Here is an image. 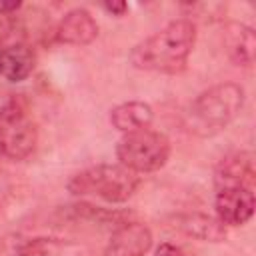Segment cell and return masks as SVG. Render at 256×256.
<instances>
[{"instance_id": "6da1fadb", "label": "cell", "mask_w": 256, "mask_h": 256, "mask_svg": "<svg viewBox=\"0 0 256 256\" xmlns=\"http://www.w3.org/2000/svg\"><path fill=\"white\" fill-rule=\"evenodd\" d=\"M196 44V26L188 18L168 22L164 28L136 44L130 52V62L148 72L178 74L186 68V62Z\"/></svg>"}, {"instance_id": "7a4b0ae2", "label": "cell", "mask_w": 256, "mask_h": 256, "mask_svg": "<svg viewBox=\"0 0 256 256\" xmlns=\"http://www.w3.org/2000/svg\"><path fill=\"white\" fill-rule=\"evenodd\" d=\"M244 106V88L236 82L214 84L200 92L186 110L184 124L188 132L200 138L220 134L240 114Z\"/></svg>"}, {"instance_id": "3957f363", "label": "cell", "mask_w": 256, "mask_h": 256, "mask_svg": "<svg viewBox=\"0 0 256 256\" xmlns=\"http://www.w3.org/2000/svg\"><path fill=\"white\" fill-rule=\"evenodd\" d=\"M140 176L122 164H96L70 176L66 188L74 196H90L110 204H122L134 196Z\"/></svg>"}, {"instance_id": "277c9868", "label": "cell", "mask_w": 256, "mask_h": 256, "mask_svg": "<svg viewBox=\"0 0 256 256\" xmlns=\"http://www.w3.org/2000/svg\"><path fill=\"white\" fill-rule=\"evenodd\" d=\"M170 140L166 134L142 128L124 134L116 144L118 164L132 170L134 174H146L160 170L170 158Z\"/></svg>"}, {"instance_id": "5b68a950", "label": "cell", "mask_w": 256, "mask_h": 256, "mask_svg": "<svg viewBox=\"0 0 256 256\" xmlns=\"http://www.w3.org/2000/svg\"><path fill=\"white\" fill-rule=\"evenodd\" d=\"M38 144L36 122L22 98H10L0 106V154L8 160H26Z\"/></svg>"}, {"instance_id": "8992f818", "label": "cell", "mask_w": 256, "mask_h": 256, "mask_svg": "<svg viewBox=\"0 0 256 256\" xmlns=\"http://www.w3.org/2000/svg\"><path fill=\"white\" fill-rule=\"evenodd\" d=\"M256 196L254 188L248 186H226L216 188L214 212L224 226H242L254 216Z\"/></svg>"}, {"instance_id": "52a82bcc", "label": "cell", "mask_w": 256, "mask_h": 256, "mask_svg": "<svg viewBox=\"0 0 256 256\" xmlns=\"http://www.w3.org/2000/svg\"><path fill=\"white\" fill-rule=\"evenodd\" d=\"M0 256H88V248L66 238L34 236L6 242L0 248Z\"/></svg>"}, {"instance_id": "ba28073f", "label": "cell", "mask_w": 256, "mask_h": 256, "mask_svg": "<svg viewBox=\"0 0 256 256\" xmlns=\"http://www.w3.org/2000/svg\"><path fill=\"white\" fill-rule=\"evenodd\" d=\"M152 248V232L146 224L130 220L114 228L104 256H144Z\"/></svg>"}, {"instance_id": "9c48e42d", "label": "cell", "mask_w": 256, "mask_h": 256, "mask_svg": "<svg viewBox=\"0 0 256 256\" xmlns=\"http://www.w3.org/2000/svg\"><path fill=\"white\" fill-rule=\"evenodd\" d=\"M254 184H256L254 156L248 150L230 152L218 162L214 170V188H226V186L254 188Z\"/></svg>"}, {"instance_id": "30bf717a", "label": "cell", "mask_w": 256, "mask_h": 256, "mask_svg": "<svg viewBox=\"0 0 256 256\" xmlns=\"http://www.w3.org/2000/svg\"><path fill=\"white\" fill-rule=\"evenodd\" d=\"M56 40L70 46H86L98 36V22L86 8H74L66 12L56 26Z\"/></svg>"}, {"instance_id": "8fae6325", "label": "cell", "mask_w": 256, "mask_h": 256, "mask_svg": "<svg viewBox=\"0 0 256 256\" xmlns=\"http://www.w3.org/2000/svg\"><path fill=\"white\" fill-rule=\"evenodd\" d=\"M36 66L34 50L24 44L16 42L10 46L0 48V76L8 82H24Z\"/></svg>"}, {"instance_id": "7c38bea8", "label": "cell", "mask_w": 256, "mask_h": 256, "mask_svg": "<svg viewBox=\"0 0 256 256\" xmlns=\"http://www.w3.org/2000/svg\"><path fill=\"white\" fill-rule=\"evenodd\" d=\"M152 120H154V110L148 102H142V100L122 102L110 110L112 126L124 134L136 132L142 128H150Z\"/></svg>"}, {"instance_id": "4fadbf2b", "label": "cell", "mask_w": 256, "mask_h": 256, "mask_svg": "<svg viewBox=\"0 0 256 256\" xmlns=\"http://www.w3.org/2000/svg\"><path fill=\"white\" fill-rule=\"evenodd\" d=\"M176 222H178L176 226L184 234L198 238V240H204V242H220L226 236V226L216 216H208L202 212L182 214L176 218Z\"/></svg>"}, {"instance_id": "5bb4252c", "label": "cell", "mask_w": 256, "mask_h": 256, "mask_svg": "<svg viewBox=\"0 0 256 256\" xmlns=\"http://www.w3.org/2000/svg\"><path fill=\"white\" fill-rule=\"evenodd\" d=\"M226 46L234 64L252 66L256 52V36L254 30L246 24H230L226 30Z\"/></svg>"}, {"instance_id": "9a60e30c", "label": "cell", "mask_w": 256, "mask_h": 256, "mask_svg": "<svg viewBox=\"0 0 256 256\" xmlns=\"http://www.w3.org/2000/svg\"><path fill=\"white\" fill-rule=\"evenodd\" d=\"M70 214L74 218H80V220H86L92 224H100V226H110V228H118L132 220V214L126 210H110V208H100V206H92V204L70 206Z\"/></svg>"}, {"instance_id": "2e32d148", "label": "cell", "mask_w": 256, "mask_h": 256, "mask_svg": "<svg viewBox=\"0 0 256 256\" xmlns=\"http://www.w3.org/2000/svg\"><path fill=\"white\" fill-rule=\"evenodd\" d=\"M154 256H186V254H184V250H182L180 246H176V244H172V242H162V244L156 248Z\"/></svg>"}, {"instance_id": "e0dca14e", "label": "cell", "mask_w": 256, "mask_h": 256, "mask_svg": "<svg viewBox=\"0 0 256 256\" xmlns=\"http://www.w3.org/2000/svg\"><path fill=\"white\" fill-rule=\"evenodd\" d=\"M102 8L106 12H110L112 16H118V18L128 12V4L126 2H106V4H102Z\"/></svg>"}, {"instance_id": "ac0fdd59", "label": "cell", "mask_w": 256, "mask_h": 256, "mask_svg": "<svg viewBox=\"0 0 256 256\" xmlns=\"http://www.w3.org/2000/svg\"><path fill=\"white\" fill-rule=\"evenodd\" d=\"M20 2H0V16H6V14H12L16 10H20Z\"/></svg>"}, {"instance_id": "d6986e66", "label": "cell", "mask_w": 256, "mask_h": 256, "mask_svg": "<svg viewBox=\"0 0 256 256\" xmlns=\"http://www.w3.org/2000/svg\"><path fill=\"white\" fill-rule=\"evenodd\" d=\"M4 38V34H2V24H0V40Z\"/></svg>"}]
</instances>
